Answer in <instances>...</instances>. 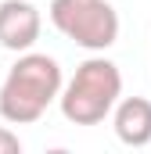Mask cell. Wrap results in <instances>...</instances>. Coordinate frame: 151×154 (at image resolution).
<instances>
[{
    "label": "cell",
    "instance_id": "6da1fadb",
    "mask_svg": "<svg viewBox=\"0 0 151 154\" xmlns=\"http://www.w3.org/2000/svg\"><path fill=\"white\" fill-rule=\"evenodd\" d=\"M61 65L50 54H33L25 50L0 86V118L11 125H29L40 122L43 111L61 97Z\"/></svg>",
    "mask_w": 151,
    "mask_h": 154
},
{
    "label": "cell",
    "instance_id": "7a4b0ae2",
    "mask_svg": "<svg viewBox=\"0 0 151 154\" xmlns=\"http://www.w3.org/2000/svg\"><path fill=\"white\" fill-rule=\"evenodd\" d=\"M122 97V72L108 57H86L65 82L58 104L72 125H101Z\"/></svg>",
    "mask_w": 151,
    "mask_h": 154
},
{
    "label": "cell",
    "instance_id": "3957f363",
    "mask_svg": "<svg viewBox=\"0 0 151 154\" xmlns=\"http://www.w3.org/2000/svg\"><path fill=\"white\" fill-rule=\"evenodd\" d=\"M50 22L83 50H108L119 39V14L108 0H50Z\"/></svg>",
    "mask_w": 151,
    "mask_h": 154
},
{
    "label": "cell",
    "instance_id": "277c9868",
    "mask_svg": "<svg viewBox=\"0 0 151 154\" xmlns=\"http://www.w3.org/2000/svg\"><path fill=\"white\" fill-rule=\"evenodd\" d=\"M40 29H43V18L33 7V0H4L0 4V47L25 54L40 39Z\"/></svg>",
    "mask_w": 151,
    "mask_h": 154
},
{
    "label": "cell",
    "instance_id": "5b68a950",
    "mask_svg": "<svg viewBox=\"0 0 151 154\" xmlns=\"http://www.w3.org/2000/svg\"><path fill=\"white\" fill-rule=\"evenodd\" d=\"M112 125L119 143L126 147H148L151 143V100L148 97H119L112 111Z\"/></svg>",
    "mask_w": 151,
    "mask_h": 154
},
{
    "label": "cell",
    "instance_id": "8992f818",
    "mask_svg": "<svg viewBox=\"0 0 151 154\" xmlns=\"http://www.w3.org/2000/svg\"><path fill=\"white\" fill-rule=\"evenodd\" d=\"M0 154H22V140L4 125H0Z\"/></svg>",
    "mask_w": 151,
    "mask_h": 154
}]
</instances>
